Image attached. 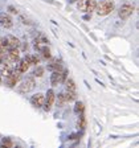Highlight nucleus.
<instances>
[{
	"label": "nucleus",
	"instance_id": "6",
	"mask_svg": "<svg viewBox=\"0 0 139 148\" xmlns=\"http://www.w3.org/2000/svg\"><path fill=\"white\" fill-rule=\"evenodd\" d=\"M133 12H134V7L131 4H123L119 8V17L122 20H126V18H129L133 15Z\"/></svg>",
	"mask_w": 139,
	"mask_h": 148
},
{
	"label": "nucleus",
	"instance_id": "12",
	"mask_svg": "<svg viewBox=\"0 0 139 148\" xmlns=\"http://www.w3.org/2000/svg\"><path fill=\"white\" fill-rule=\"evenodd\" d=\"M6 41H7V46L8 48H19V45H20L19 38H16L15 36H11V34L6 36Z\"/></svg>",
	"mask_w": 139,
	"mask_h": 148
},
{
	"label": "nucleus",
	"instance_id": "2",
	"mask_svg": "<svg viewBox=\"0 0 139 148\" xmlns=\"http://www.w3.org/2000/svg\"><path fill=\"white\" fill-rule=\"evenodd\" d=\"M34 85H36V83H34L33 78H32V77H27L17 86V91L20 92V94H27V92L32 91V90L34 89Z\"/></svg>",
	"mask_w": 139,
	"mask_h": 148
},
{
	"label": "nucleus",
	"instance_id": "23",
	"mask_svg": "<svg viewBox=\"0 0 139 148\" xmlns=\"http://www.w3.org/2000/svg\"><path fill=\"white\" fill-rule=\"evenodd\" d=\"M85 122H86V120H85V115L81 112L80 119H78V127H80V128H83V127H85Z\"/></svg>",
	"mask_w": 139,
	"mask_h": 148
},
{
	"label": "nucleus",
	"instance_id": "20",
	"mask_svg": "<svg viewBox=\"0 0 139 148\" xmlns=\"http://www.w3.org/2000/svg\"><path fill=\"white\" fill-rule=\"evenodd\" d=\"M1 147L3 148H11L12 147V140L8 138H4L3 140H1Z\"/></svg>",
	"mask_w": 139,
	"mask_h": 148
},
{
	"label": "nucleus",
	"instance_id": "27",
	"mask_svg": "<svg viewBox=\"0 0 139 148\" xmlns=\"http://www.w3.org/2000/svg\"><path fill=\"white\" fill-rule=\"evenodd\" d=\"M21 20H23V23H24V24H29V25L32 24V21H29V20H28V18H25V17H21Z\"/></svg>",
	"mask_w": 139,
	"mask_h": 148
},
{
	"label": "nucleus",
	"instance_id": "9",
	"mask_svg": "<svg viewBox=\"0 0 139 148\" xmlns=\"http://www.w3.org/2000/svg\"><path fill=\"white\" fill-rule=\"evenodd\" d=\"M0 25H1V27H4V28H7V29L12 28L13 27L12 17H11L8 13L1 12V13H0Z\"/></svg>",
	"mask_w": 139,
	"mask_h": 148
},
{
	"label": "nucleus",
	"instance_id": "8",
	"mask_svg": "<svg viewBox=\"0 0 139 148\" xmlns=\"http://www.w3.org/2000/svg\"><path fill=\"white\" fill-rule=\"evenodd\" d=\"M53 102H54V91H53V90H48L46 97L44 98V105H43L45 111H49L50 108H52Z\"/></svg>",
	"mask_w": 139,
	"mask_h": 148
},
{
	"label": "nucleus",
	"instance_id": "21",
	"mask_svg": "<svg viewBox=\"0 0 139 148\" xmlns=\"http://www.w3.org/2000/svg\"><path fill=\"white\" fill-rule=\"evenodd\" d=\"M40 52H41V56H43L44 58H49L50 57V50L48 46H44L43 49H40Z\"/></svg>",
	"mask_w": 139,
	"mask_h": 148
},
{
	"label": "nucleus",
	"instance_id": "14",
	"mask_svg": "<svg viewBox=\"0 0 139 148\" xmlns=\"http://www.w3.org/2000/svg\"><path fill=\"white\" fill-rule=\"evenodd\" d=\"M61 69H62V64L58 60H54V61H52V64L48 65V70L50 71H60Z\"/></svg>",
	"mask_w": 139,
	"mask_h": 148
},
{
	"label": "nucleus",
	"instance_id": "13",
	"mask_svg": "<svg viewBox=\"0 0 139 148\" xmlns=\"http://www.w3.org/2000/svg\"><path fill=\"white\" fill-rule=\"evenodd\" d=\"M28 68H29V64L27 62V60H21V61H19L17 66H16V70L19 71V73H27Z\"/></svg>",
	"mask_w": 139,
	"mask_h": 148
},
{
	"label": "nucleus",
	"instance_id": "22",
	"mask_svg": "<svg viewBox=\"0 0 139 148\" xmlns=\"http://www.w3.org/2000/svg\"><path fill=\"white\" fill-rule=\"evenodd\" d=\"M43 74H44V68H41V66H37V68L34 69L33 75H36V77H41Z\"/></svg>",
	"mask_w": 139,
	"mask_h": 148
},
{
	"label": "nucleus",
	"instance_id": "3",
	"mask_svg": "<svg viewBox=\"0 0 139 148\" xmlns=\"http://www.w3.org/2000/svg\"><path fill=\"white\" fill-rule=\"evenodd\" d=\"M96 5H97L96 0H80L77 3V8L86 13H92L96 9Z\"/></svg>",
	"mask_w": 139,
	"mask_h": 148
},
{
	"label": "nucleus",
	"instance_id": "24",
	"mask_svg": "<svg viewBox=\"0 0 139 148\" xmlns=\"http://www.w3.org/2000/svg\"><path fill=\"white\" fill-rule=\"evenodd\" d=\"M7 41H6V37H0V49H7Z\"/></svg>",
	"mask_w": 139,
	"mask_h": 148
},
{
	"label": "nucleus",
	"instance_id": "11",
	"mask_svg": "<svg viewBox=\"0 0 139 148\" xmlns=\"http://www.w3.org/2000/svg\"><path fill=\"white\" fill-rule=\"evenodd\" d=\"M44 94H41V92H37V94H34L33 97L31 98V105L33 106V107H41V106L44 105Z\"/></svg>",
	"mask_w": 139,
	"mask_h": 148
},
{
	"label": "nucleus",
	"instance_id": "19",
	"mask_svg": "<svg viewBox=\"0 0 139 148\" xmlns=\"http://www.w3.org/2000/svg\"><path fill=\"white\" fill-rule=\"evenodd\" d=\"M83 110H85V105H83L82 102H77L76 106H74V111L77 114H81V112H83Z\"/></svg>",
	"mask_w": 139,
	"mask_h": 148
},
{
	"label": "nucleus",
	"instance_id": "26",
	"mask_svg": "<svg viewBox=\"0 0 139 148\" xmlns=\"http://www.w3.org/2000/svg\"><path fill=\"white\" fill-rule=\"evenodd\" d=\"M8 11H9L11 13H15V15H16V13H19L17 9H16L15 7H12V5H9V7H8Z\"/></svg>",
	"mask_w": 139,
	"mask_h": 148
},
{
	"label": "nucleus",
	"instance_id": "18",
	"mask_svg": "<svg viewBox=\"0 0 139 148\" xmlns=\"http://www.w3.org/2000/svg\"><path fill=\"white\" fill-rule=\"evenodd\" d=\"M66 83V90H70V91H76V83L73 79H65Z\"/></svg>",
	"mask_w": 139,
	"mask_h": 148
},
{
	"label": "nucleus",
	"instance_id": "1",
	"mask_svg": "<svg viewBox=\"0 0 139 148\" xmlns=\"http://www.w3.org/2000/svg\"><path fill=\"white\" fill-rule=\"evenodd\" d=\"M114 8H115V4L113 0H101L99 3H97L94 11H97V13L99 16H106L113 12Z\"/></svg>",
	"mask_w": 139,
	"mask_h": 148
},
{
	"label": "nucleus",
	"instance_id": "5",
	"mask_svg": "<svg viewBox=\"0 0 139 148\" xmlns=\"http://www.w3.org/2000/svg\"><path fill=\"white\" fill-rule=\"evenodd\" d=\"M20 78H21V73H19L17 70L11 71L6 77V85L8 87H15L17 85V82L20 81Z\"/></svg>",
	"mask_w": 139,
	"mask_h": 148
},
{
	"label": "nucleus",
	"instance_id": "16",
	"mask_svg": "<svg viewBox=\"0 0 139 148\" xmlns=\"http://www.w3.org/2000/svg\"><path fill=\"white\" fill-rule=\"evenodd\" d=\"M25 60H27V62L29 65H37V64H40V58H39L37 56L28 54V56H25Z\"/></svg>",
	"mask_w": 139,
	"mask_h": 148
},
{
	"label": "nucleus",
	"instance_id": "29",
	"mask_svg": "<svg viewBox=\"0 0 139 148\" xmlns=\"http://www.w3.org/2000/svg\"><path fill=\"white\" fill-rule=\"evenodd\" d=\"M70 1H76V0H70Z\"/></svg>",
	"mask_w": 139,
	"mask_h": 148
},
{
	"label": "nucleus",
	"instance_id": "17",
	"mask_svg": "<svg viewBox=\"0 0 139 148\" xmlns=\"http://www.w3.org/2000/svg\"><path fill=\"white\" fill-rule=\"evenodd\" d=\"M11 71H13L12 65H11V64H6V65H4V68L1 69V71H0V75H1V77H7Z\"/></svg>",
	"mask_w": 139,
	"mask_h": 148
},
{
	"label": "nucleus",
	"instance_id": "25",
	"mask_svg": "<svg viewBox=\"0 0 139 148\" xmlns=\"http://www.w3.org/2000/svg\"><path fill=\"white\" fill-rule=\"evenodd\" d=\"M58 103L60 105H62V103H65V98H64V92H61L58 95Z\"/></svg>",
	"mask_w": 139,
	"mask_h": 148
},
{
	"label": "nucleus",
	"instance_id": "7",
	"mask_svg": "<svg viewBox=\"0 0 139 148\" xmlns=\"http://www.w3.org/2000/svg\"><path fill=\"white\" fill-rule=\"evenodd\" d=\"M20 57V52L17 48H9V50L6 53V60L8 62H17Z\"/></svg>",
	"mask_w": 139,
	"mask_h": 148
},
{
	"label": "nucleus",
	"instance_id": "15",
	"mask_svg": "<svg viewBox=\"0 0 139 148\" xmlns=\"http://www.w3.org/2000/svg\"><path fill=\"white\" fill-rule=\"evenodd\" d=\"M64 98H65V102H73L77 99V94H76V91L66 90V92H64Z\"/></svg>",
	"mask_w": 139,
	"mask_h": 148
},
{
	"label": "nucleus",
	"instance_id": "28",
	"mask_svg": "<svg viewBox=\"0 0 139 148\" xmlns=\"http://www.w3.org/2000/svg\"><path fill=\"white\" fill-rule=\"evenodd\" d=\"M0 83H1V75H0Z\"/></svg>",
	"mask_w": 139,
	"mask_h": 148
},
{
	"label": "nucleus",
	"instance_id": "4",
	"mask_svg": "<svg viewBox=\"0 0 139 148\" xmlns=\"http://www.w3.org/2000/svg\"><path fill=\"white\" fill-rule=\"evenodd\" d=\"M68 77V70H64V71H52V75H50V83L53 86H57L58 83L65 82Z\"/></svg>",
	"mask_w": 139,
	"mask_h": 148
},
{
	"label": "nucleus",
	"instance_id": "10",
	"mask_svg": "<svg viewBox=\"0 0 139 148\" xmlns=\"http://www.w3.org/2000/svg\"><path fill=\"white\" fill-rule=\"evenodd\" d=\"M48 44H49V40H48L44 34H40V36H37L36 38H34V48H36L37 50L43 49L44 46H48Z\"/></svg>",
	"mask_w": 139,
	"mask_h": 148
}]
</instances>
